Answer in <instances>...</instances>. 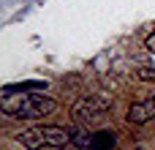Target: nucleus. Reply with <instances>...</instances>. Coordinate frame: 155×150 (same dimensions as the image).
<instances>
[{
  "label": "nucleus",
  "mask_w": 155,
  "mask_h": 150,
  "mask_svg": "<svg viewBox=\"0 0 155 150\" xmlns=\"http://www.w3.org/2000/svg\"><path fill=\"white\" fill-rule=\"evenodd\" d=\"M0 109L16 120H41L57 109V101L41 93H14L0 98Z\"/></svg>",
  "instance_id": "nucleus-1"
},
{
  "label": "nucleus",
  "mask_w": 155,
  "mask_h": 150,
  "mask_svg": "<svg viewBox=\"0 0 155 150\" xmlns=\"http://www.w3.org/2000/svg\"><path fill=\"white\" fill-rule=\"evenodd\" d=\"M16 139L27 150H63L74 145V134L60 126H33V128L19 131Z\"/></svg>",
  "instance_id": "nucleus-2"
},
{
  "label": "nucleus",
  "mask_w": 155,
  "mask_h": 150,
  "mask_svg": "<svg viewBox=\"0 0 155 150\" xmlns=\"http://www.w3.org/2000/svg\"><path fill=\"white\" fill-rule=\"evenodd\" d=\"M109 107H112V104H109L106 98H101V96H82V98L74 104V120H76L79 126L93 128V126H98V123L106 118Z\"/></svg>",
  "instance_id": "nucleus-3"
},
{
  "label": "nucleus",
  "mask_w": 155,
  "mask_h": 150,
  "mask_svg": "<svg viewBox=\"0 0 155 150\" xmlns=\"http://www.w3.org/2000/svg\"><path fill=\"white\" fill-rule=\"evenodd\" d=\"M74 145L82 150H114L117 137L112 131H76L74 134Z\"/></svg>",
  "instance_id": "nucleus-4"
},
{
  "label": "nucleus",
  "mask_w": 155,
  "mask_h": 150,
  "mask_svg": "<svg viewBox=\"0 0 155 150\" xmlns=\"http://www.w3.org/2000/svg\"><path fill=\"white\" fill-rule=\"evenodd\" d=\"M153 118H155V93L136 101V104H131V109H128V123L142 126V123H150Z\"/></svg>",
  "instance_id": "nucleus-5"
},
{
  "label": "nucleus",
  "mask_w": 155,
  "mask_h": 150,
  "mask_svg": "<svg viewBox=\"0 0 155 150\" xmlns=\"http://www.w3.org/2000/svg\"><path fill=\"white\" fill-rule=\"evenodd\" d=\"M30 90H46L44 79H33V82H16V85H5L3 96H14V93H30Z\"/></svg>",
  "instance_id": "nucleus-6"
},
{
  "label": "nucleus",
  "mask_w": 155,
  "mask_h": 150,
  "mask_svg": "<svg viewBox=\"0 0 155 150\" xmlns=\"http://www.w3.org/2000/svg\"><path fill=\"white\" fill-rule=\"evenodd\" d=\"M144 46H147L150 52H155V25H153V30L147 33V38H144Z\"/></svg>",
  "instance_id": "nucleus-7"
},
{
  "label": "nucleus",
  "mask_w": 155,
  "mask_h": 150,
  "mask_svg": "<svg viewBox=\"0 0 155 150\" xmlns=\"http://www.w3.org/2000/svg\"><path fill=\"white\" fill-rule=\"evenodd\" d=\"M139 79H147V82L153 79L155 82V68H139Z\"/></svg>",
  "instance_id": "nucleus-8"
}]
</instances>
